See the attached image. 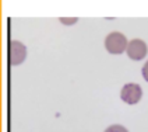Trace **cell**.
Wrapping results in <instances>:
<instances>
[{"instance_id": "obj_3", "label": "cell", "mask_w": 148, "mask_h": 132, "mask_svg": "<svg viewBox=\"0 0 148 132\" xmlns=\"http://www.w3.org/2000/svg\"><path fill=\"white\" fill-rule=\"evenodd\" d=\"M25 58H27V48L21 42L11 41L8 44V65H21L25 60Z\"/></svg>"}, {"instance_id": "obj_1", "label": "cell", "mask_w": 148, "mask_h": 132, "mask_svg": "<svg viewBox=\"0 0 148 132\" xmlns=\"http://www.w3.org/2000/svg\"><path fill=\"white\" fill-rule=\"evenodd\" d=\"M129 42L122 33H110L105 38V48L112 55H120L127 49Z\"/></svg>"}, {"instance_id": "obj_7", "label": "cell", "mask_w": 148, "mask_h": 132, "mask_svg": "<svg viewBox=\"0 0 148 132\" xmlns=\"http://www.w3.org/2000/svg\"><path fill=\"white\" fill-rule=\"evenodd\" d=\"M143 77H144V79L148 82V62L143 66Z\"/></svg>"}, {"instance_id": "obj_5", "label": "cell", "mask_w": 148, "mask_h": 132, "mask_svg": "<svg viewBox=\"0 0 148 132\" xmlns=\"http://www.w3.org/2000/svg\"><path fill=\"white\" fill-rule=\"evenodd\" d=\"M105 132H129L123 125H110L109 128H106Z\"/></svg>"}, {"instance_id": "obj_2", "label": "cell", "mask_w": 148, "mask_h": 132, "mask_svg": "<svg viewBox=\"0 0 148 132\" xmlns=\"http://www.w3.org/2000/svg\"><path fill=\"white\" fill-rule=\"evenodd\" d=\"M143 97V89L137 83H127L124 84L122 91H120V99L123 100L126 104H137Z\"/></svg>"}, {"instance_id": "obj_4", "label": "cell", "mask_w": 148, "mask_h": 132, "mask_svg": "<svg viewBox=\"0 0 148 132\" xmlns=\"http://www.w3.org/2000/svg\"><path fill=\"white\" fill-rule=\"evenodd\" d=\"M126 52H127L129 58L133 59V60H141V59L145 58V55H147V52H148L147 44L143 41V40L134 38L133 41L129 42Z\"/></svg>"}, {"instance_id": "obj_6", "label": "cell", "mask_w": 148, "mask_h": 132, "mask_svg": "<svg viewBox=\"0 0 148 132\" xmlns=\"http://www.w3.org/2000/svg\"><path fill=\"white\" fill-rule=\"evenodd\" d=\"M78 21L77 17H71V18H66V17H60V23L62 24H66V25H73Z\"/></svg>"}]
</instances>
